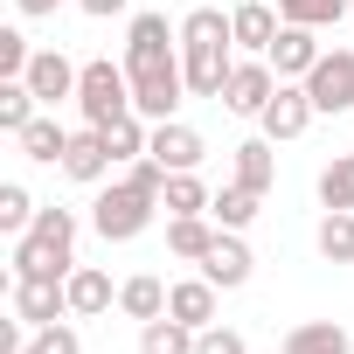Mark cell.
Listing matches in <instances>:
<instances>
[{"instance_id": "ba28073f", "label": "cell", "mask_w": 354, "mask_h": 354, "mask_svg": "<svg viewBox=\"0 0 354 354\" xmlns=\"http://www.w3.org/2000/svg\"><path fill=\"white\" fill-rule=\"evenodd\" d=\"M313 118H319V111H313V91H306L299 77H278V91H271V104H264L257 125H264V139L278 146V139H299Z\"/></svg>"}, {"instance_id": "44dd1931", "label": "cell", "mask_w": 354, "mask_h": 354, "mask_svg": "<svg viewBox=\"0 0 354 354\" xmlns=\"http://www.w3.org/2000/svg\"><path fill=\"white\" fill-rule=\"evenodd\" d=\"M118 313H125V319H139V326H146V319H160V313H167V285H160L153 271H132V278L118 285Z\"/></svg>"}, {"instance_id": "30bf717a", "label": "cell", "mask_w": 354, "mask_h": 354, "mask_svg": "<svg viewBox=\"0 0 354 354\" xmlns=\"http://www.w3.org/2000/svg\"><path fill=\"white\" fill-rule=\"evenodd\" d=\"M250 271H257V257H250L243 230H223V236L209 243V257H202V278H209V285H223V292L250 285Z\"/></svg>"}, {"instance_id": "e575fe53", "label": "cell", "mask_w": 354, "mask_h": 354, "mask_svg": "<svg viewBox=\"0 0 354 354\" xmlns=\"http://www.w3.org/2000/svg\"><path fill=\"white\" fill-rule=\"evenodd\" d=\"M77 8H84L91 21H111V15H125V8H132V0H77Z\"/></svg>"}, {"instance_id": "f546056e", "label": "cell", "mask_w": 354, "mask_h": 354, "mask_svg": "<svg viewBox=\"0 0 354 354\" xmlns=\"http://www.w3.org/2000/svg\"><path fill=\"white\" fill-rule=\"evenodd\" d=\"M257 202H264V195H250V188H236V181H230V188L209 202V216H216L223 230H250V223H257Z\"/></svg>"}, {"instance_id": "8d00e7d4", "label": "cell", "mask_w": 354, "mask_h": 354, "mask_svg": "<svg viewBox=\"0 0 354 354\" xmlns=\"http://www.w3.org/2000/svg\"><path fill=\"white\" fill-rule=\"evenodd\" d=\"M8 354H35V340H28V347H8Z\"/></svg>"}, {"instance_id": "836d02e7", "label": "cell", "mask_w": 354, "mask_h": 354, "mask_svg": "<svg viewBox=\"0 0 354 354\" xmlns=\"http://www.w3.org/2000/svg\"><path fill=\"white\" fill-rule=\"evenodd\" d=\"M195 354H243V333L236 326H202L195 333Z\"/></svg>"}, {"instance_id": "4dcf8cb0", "label": "cell", "mask_w": 354, "mask_h": 354, "mask_svg": "<svg viewBox=\"0 0 354 354\" xmlns=\"http://www.w3.org/2000/svg\"><path fill=\"white\" fill-rule=\"evenodd\" d=\"M28 223H35V195H28L21 181H0V230H8V236H28Z\"/></svg>"}, {"instance_id": "5b68a950", "label": "cell", "mask_w": 354, "mask_h": 354, "mask_svg": "<svg viewBox=\"0 0 354 354\" xmlns=\"http://www.w3.org/2000/svg\"><path fill=\"white\" fill-rule=\"evenodd\" d=\"M77 111H84V125H118V118L132 111V77H125V63L91 56L84 77H77Z\"/></svg>"}, {"instance_id": "83f0119b", "label": "cell", "mask_w": 354, "mask_h": 354, "mask_svg": "<svg viewBox=\"0 0 354 354\" xmlns=\"http://www.w3.org/2000/svg\"><path fill=\"white\" fill-rule=\"evenodd\" d=\"M35 91H28V77H0V132H21L28 118H35Z\"/></svg>"}, {"instance_id": "ac0fdd59", "label": "cell", "mask_w": 354, "mask_h": 354, "mask_svg": "<svg viewBox=\"0 0 354 354\" xmlns=\"http://www.w3.org/2000/svg\"><path fill=\"white\" fill-rule=\"evenodd\" d=\"M285 354H354V333L340 319H299L285 333Z\"/></svg>"}, {"instance_id": "f1b7e54d", "label": "cell", "mask_w": 354, "mask_h": 354, "mask_svg": "<svg viewBox=\"0 0 354 354\" xmlns=\"http://www.w3.org/2000/svg\"><path fill=\"white\" fill-rule=\"evenodd\" d=\"M319 209H354V153L319 167Z\"/></svg>"}, {"instance_id": "d590c367", "label": "cell", "mask_w": 354, "mask_h": 354, "mask_svg": "<svg viewBox=\"0 0 354 354\" xmlns=\"http://www.w3.org/2000/svg\"><path fill=\"white\" fill-rule=\"evenodd\" d=\"M56 8H63V0H15V15H21V21H42V15H56Z\"/></svg>"}, {"instance_id": "9a60e30c", "label": "cell", "mask_w": 354, "mask_h": 354, "mask_svg": "<svg viewBox=\"0 0 354 354\" xmlns=\"http://www.w3.org/2000/svg\"><path fill=\"white\" fill-rule=\"evenodd\" d=\"M216 299H223V285H209V278H181V285H167V313L181 319V326H216Z\"/></svg>"}, {"instance_id": "8992f818", "label": "cell", "mask_w": 354, "mask_h": 354, "mask_svg": "<svg viewBox=\"0 0 354 354\" xmlns=\"http://www.w3.org/2000/svg\"><path fill=\"white\" fill-rule=\"evenodd\" d=\"M306 91H313V111H326V118L354 111V49H326V56L313 63Z\"/></svg>"}, {"instance_id": "e0dca14e", "label": "cell", "mask_w": 354, "mask_h": 354, "mask_svg": "<svg viewBox=\"0 0 354 354\" xmlns=\"http://www.w3.org/2000/svg\"><path fill=\"white\" fill-rule=\"evenodd\" d=\"M216 236H223V223H216V216H167V250L181 257V264H202Z\"/></svg>"}, {"instance_id": "484cf974", "label": "cell", "mask_w": 354, "mask_h": 354, "mask_svg": "<svg viewBox=\"0 0 354 354\" xmlns=\"http://www.w3.org/2000/svg\"><path fill=\"white\" fill-rule=\"evenodd\" d=\"M209 188H202V174H167V195H160V209L167 216H209Z\"/></svg>"}, {"instance_id": "4316f807", "label": "cell", "mask_w": 354, "mask_h": 354, "mask_svg": "<svg viewBox=\"0 0 354 354\" xmlns=\"http://www.w3.org/2000/svg\"><path fill=\"white\" fill-rule=\"evenodd\" d=\"M278 15L299 28H333V21H354V0H278Z\"/></svg>"}, {"instance_id": "7a4b0ae2", "label": "cell", "mask_w": 354, "mask_h": 354, "mask_svg": "<svg viewBox=\"0 0 354 354\" xmlns=\"http://www.w3.org/2000/svg\"><path fill=\"white\" fill-rule=\"evenodd\" d=\"M77 271V216L70 209H35L28 236H15V278H70Z\"/></svg>"}, {"instance_id": "52a82bcc", "label": "cell", "mask_w": 354, "mask_h": 354, "mask_svg": "<svg viewBox=\"0 0 354 354\" xmlns=\"http://www.w3.org/2000/svg\"><path fill=\"white\" fill-rule=\"evenodd\" d=\"M271 91H278L271 56H250V63H236V70H230V84H223V111H236V118H264Z\"/></svg>"}, {"instance_id": "3957f363", "label": "cell", "mask_w": 354, "mask_h": 354, "mask_svg": "<svg viewBox=\"0 0 354 354\" xmlns=\"http://www.w3.org/2000/svg\"><path fill=\"white\" fill-rule=\"evenodd\" d=\"M125 77H132V111L139 118H174L188 97V70H181V49L174 56H125Z\"/></svg>"}, {"instance_id": "8fae6325", "label": "cell", "mask_w": 354, "mask_h": 354, "mask_svg": "<svg viewBox=\"0 0 354 354\" xmlns=\"http://www.w3.org/2000/svg\"><path fill=\"white\" fill-rule=\"evenodd\" d=\"M146 153H153V160H160L167 174H195L209 146H202V132H195V125H181V118H160V125H153V146H146Z\"/></svg>"}, {"instance_id": "1f68e13d", "label": "cell", "mask_w": 354, "mask_h": 354, "mask_svg": "<svg viewBox=\"0 0 354 354\" xmlns=\"http://www.w3.org/2000/svg\"><path fill=\"white\" fill-rule=\"evenodd\" d=\"M28 63H35L28 35L21 28H0V77H28Z\"/></svg>"}, {"instance_id": "6da1fadb", "label": "cell", "mask_w": 354, "mask_h": 354, "mask_svg": "<svg viewBox=\"0 0 354 354\" xmlns=\"http://www.w3.org/2000/svg\"><path fill=\"white\" fill-rule=\"evenodd\" d=\"M236 28H230V15L223 8H195L188 21H181V70H188V97H216L223 104V84H230V70H236Z\"/></svg>"}, {"instance_id": "d6a6232c", "label": "cell", "mask_w": 354, "mask_h": 354, "mask_svg": "<svg viewBox=\"0 0 354 354\" xmlns=\"http://www.w3.org/2000/svg\"><path fill=\"white\" fill-rule=\"evenodd\" d=\"M35 354H84V340L70 319H56V326H35Z\"/></svg>"}, {"instance_id": "2e32d148", "label": "cell", "mask_w": 354, "mask_h": 354, "mask_svg": "<svg viewBox=\"0 0 354 354\" xmlns=\"http://www.w3.org/2000/svg\"><path fill=\"white\" fill-rule=\"evenodd\" d=\"M319 56H326V49H319V42H313V28H299V21H285V28H278V42H271V70H278V77H299V84L313 77V63H319Z\"/></svg>"}, {"instance_id": "7c38bea8", "label": "cell", "mask_w": 354, "mask_h": 354, "mask_svg": "<svg viewBox=\"0 0 354 354\" xmlns=\"http://www.w3.org/2000/svg\"><path fill=\"white\" fill-rule=\"evenodd\" d=\"M77 77H84V63H70L63 49H35V63H28V91L56 111L63 97H77Z\"/></svg>"}, {"instance_id": "cb8c5ba5", "label": "cell", "mask_w": 354, "mask_h": 354, "mask_svg": "<svg viewBox=\"0 0 354 354\" xmlns=\"http://www.w3.org/2000/svg\"><path fill=\"white\" fill-rule=\"evenodd\" d=\"M139 354H195V326H181L174 313H160V319L139 326Z\"/></svg>"}, {"instance_id": "9c48e42d", "label": "cell", "mask_w": 354, "mask_h": 354, "mask_svg": "<svg viewBox=\"0 0 354 354\" xmlns=\"http://www.w3.org/2000/svg\"><path fill=\"white\" fill-rule=\"evenodd\" d=\"M15 319L28 326L70 319V278H15Z\"/></svg>"}, {"instance_id": "4fadbf2b", "label": "cell", "mask_w": 354, "mask_h": 354, "mask_svg": "<svg viewBox=\"0 0 354 354\" xmlns=\"http://www.w3.org/2000/svg\"><path fill=\"white\" fill-rule=\"evenodd\" d=\"M111 167H118V160H111L104 132H97V125H77V132H70V153H63V174H70V181H84V188H97Z\"/></svg>"}, {"instance_id": "603a6c76", "label": "cell", "mask_w": 354, "mask_h": 354, "mask_svg": "<svg viewBox=\"0 0 354 354\" xmlns=\"http://www.w3.org/2000/svg\"><path fill=\"white\" fill-rule=\"evenodd\" d=\"M313 243H319L326 264H354V209H326L319 230H313Z\"/></svg>"}, {"instance_id": "7402d4cb", "label": "cell", "mask_w": 354, "mask_h": 354, "mask_svg": "<svg viewBox=\"0 0 354 354\" xmlns=\"http://www.w3.org/2000/svg\"><path fill=\"white\" fill-rule=\"evenodd\" d=\"M271 181H278L271 139H243V146H236V188H250V195H271Z\"/></svg>"}, {"instance_id": "5bb4252c", "label": "cell", "mask_w": 354, "mask_h": 354, "mask_svg": "<svg viewBox=\"0 0 354 354\" xmlns=\"http://www.w3.org/2000/svg\"><path fill=\"white\" fill-rule=\"evenodd\" d=\"M230 28H236V49H250V56H271V42H278L285 15L271 8V0H236V8H230Z\"/></svg>"}, {"instance_id": "ffe728a7", "label": "cell", "mask_w": 354, "mask_h": 354, "mask_svg": "<svg viewBox=\"0 0 354 354\" xmlns=\"http://www.w3.org/2000/svg\"><path fill=\"white\" fill-rule=\"evenodd\" d=\"M111 278L97 271V264H77L70 271V319H97V313H111Z\"/></svg>"}, {"instance_id": "277c9868", "label": "cell", "mask_w": 354, "mask_h": 354, "mask_svg": "<svg viewBox=\"0 0 354 354\" xmlns=\"http://www.w3.org/2000/svg\"><path fill=\"white\" fill-rule=\"evenodd\" d=\"M153 216H160V195L132 188L125 174H118V181H111V188H104L97 202H91V230H97L104 243H132V236H139V230H146Z\"/></svg>"}, {"instance_id": "d4e9b609", "label": "cell", "mask_w": 354, "mask_h": 354, "mask_svg": "<svg viewBox=\"0 0 354 354\" xmlns=\"http://www.w3.org/2000/svg\"><path fill=\"white\" fill-rule=\"evenodd\" d=\"M104 132V146H111V160L125 167V160H139L146 146H153V118H139V111H125L118 125H97Z\"/></svg>"}, {"instance_id": "d6986e66", "label": "cell", "mask_w": 354, "mask_h": 354, "mask_svg": "<svg viewBox=\"0 0 354 354\" xmlns=\"http://www.w3.org/2000/svg\"><path fill=\"white\" fill-rule=\"evenodd\" d=\"M15 146H21L28 160H42V167H63V153H70V132H63L49 111H35V118L15 132Z\"/></svg>"}]
</instances>
